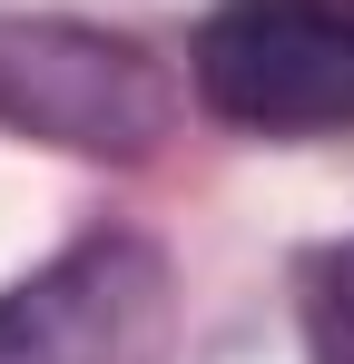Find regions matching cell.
I'll return each instance as SVG.
<instances>
[{
    "mask_svg": "<svg viewBox=\"0 0 354 364\" xmlns=\"http://www.w3.org/2000/svg\"><path fill=\"white\" fill-rule=\"evenodd\" d=\"M305 355L354 364V246H325L305 266Z\"/></svg>",
    "mask_w": 354,
    "mask_h": 364,
    "instance_id": "4",
    "label": "cell"
},
{
    "mask_svg": "<svg viewBox=\"0 0 354 364\" xmlns=\"http://www.w3.org/2000/svg\"><path fill=\"white\" fill-rule=\"evenodd\" d=\"M168 119L177 89L138 40L69 30V20H0V128L79 158H138L168 138Z\"/></svg>",
    "mask_w": 354,
    "mask_h": 364,
    "instance_id": "2",
    "label": "cell"
},
{
    "mask_svg": "<svg viewBox=\"0 0 354 364\" xmlns=\"http://www.w3.org/2000/svg\"><path fill=\"white\" fill-rule=\"evenodd\" d=\"M177 286L148 237H89L0 296V364H168Z\"/></svg>",
    "mask_w": 354,
    "mask_h": 364,
    "instance_id": "3",
    "label": "cell"
},
{
    "mask_svg": "<svg viewBox=\"0 0 354 364\" xmlns=\"http://www.w3.org/2000/svg\"><path fill=\"white\" fill-rule=\"evenodd\" d=\"M187 79L256 138L354 128V0H217L197 20Z\"/></svg>",
    "mask_w": 354,
    "mask_h": 364,
    "instance_id": "1",
    "label": "cell"
}]
</instances>
